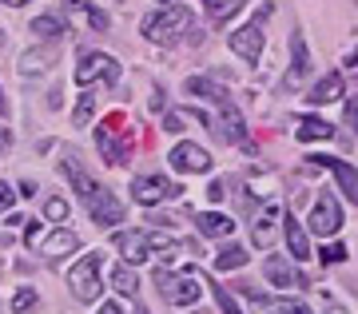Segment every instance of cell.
<instances>
[{"instance_id": "obj_1", "label": "cell", "mask_w": 358, "mask_h": 314, "mask_svg": "<svg viewBox=\"0 0 358 314\" xmlns=\"http://www.w3.org/2000/svg\"><path fill=\"white\" fill-rule=\"evenodd\" d=\"M112 243H115V251L124 255V263L128 266H140V263H148V259H155V255H164V263H167V255L179 247L171 235H164V231H143V227L115 231Z\"/></svg>"}, {"instance_id": "obj_2", "label": "cell", "mask_w": 358, "mask_h": 314, "mask_svg": "<svg viewBox=\"0 0 358 314\" xmlns=\"http://www.w3.org/2000/svg\"><path fill=\"white\" fill-rule=\"evenodd\" d=\"M143 36L152 40V44H176L179 36H187V28H192V8L187 4H159L152 16H143Z\"/></svg>"}, {"instance_id": "obj_3", "label": "cell", "mask_w": 358, "mask_h": 314, "mask_svg": "<svg viewBox=\"0 0 358 314\" xmlns=\"http://www.w3.org/2000/svg\"><path fill=\"white\" fill-rule=\"evenodd\" d=\"M100 255L92 251V255H84V259H76V266L68 271V290L76 294L80 302H96L103 294V283H100Z\"/></svg>"}, {"instance_id": "obj_4", "label": "cell", "mask_w": 358, "mask_h": 314, "mask_svg": "<svg viewBox=\"0 0 358 314\" xmlns=\"http://www.w3.org/2000/svg\"><path fill=\"white\" fill-rule=\"evenodd\" d=\"M155 287H159V294H164V302H171V306H192L195 299H199V275L195 271H155Z\"/></svg>"}, {"instance_id": "obj_5", "label": "cell", "mask_w": 358, "mask_h": 314, "mask_svg": "<svg viewBox=\"0 0 358 314\" xmlns=\"http://www.w3.org/2000/svg\"><path fill=\"white\" fill-rule=\"evenodd\" d=\"M76 80L80 84H120V64L108 56V52H80V64H76Z\"/></svg>"}, {"instance_id": "obj_6", "label": "cell", "mask_w": 358, "mask_h": 314, "mask_svg": "<svg viewBox=\"0 0 358 314\" xmlns=\"http://www.w3.org/2000/svg\"><path fill=\"white\" fill-rule=\"evenodd\" d=\"M310 76H315V64H310L307 40H303V32H294V36H291V68H287V76H282V92L307 88Z\"/></svg>"}, {"instance_id": "obj_7", "label": "cell", "mask_w": 358, "mask_h": 314, "mask_svg": "<svg viewBox=\"0 0 358 314\" xmlns=\"http://www.w3.org/2000/svg\"><path fill=\"white\" fill-rule=\"evenodd\" d=\"M84 207H88V215H92V223H100V227H120L124 223V203H120V195L115 191H108L100 183V187L92 191L88 199H84Z\"/></svg>"}, {"instance_id": "obj_8", "label": "cell", "mask_w": 358, "mask_h": 314, "mask_svg": "<svg viewBox=\"0 0 358 314\" xmlns=\"http://www.w3.org/2000/svg\"><path fill=\"white\" fill-rule=\"evenodd\" d=\"M338 227H343V207H338V199H334V195L315 199L310 219H307V231H315L319 239H334V235H338Z\"/></svg>"}, {"instance_id": "obj_9", "label": "cell", "mask_w": 358, "mask_h": 314, "mask_svg": "<svg viewBox=\"0 0 358 314\" xmlns=\"http://www.w3.org/2000/svg\"><path fill=\"white\" fill-rule=\"evenodd\" d=\"M267 16H271V8H263L259 20H251L247 28H239V32L231 36V52H235L239 60L259 64V56H263V20H267Z\"/></svg>"}, {"instance_id": "obj_10", "label": "cell", "mask_w": 358, "mask_h": 314, "mask_svg": "<svg viewBox=\"0 0 358 314\" xmlns=\"http://www.w3.org/2000/svg\"><path fill=\"white\" fill-rule=\"evenodd\" d=\"M167 164L176 167V171H183V176H207V171H211V151L187 139V143H176V148H171Z\"/></svg>"}, {"instance_id": "obj_11", "label": "cell", "mask_w": 358, "mask_h": 314, "mask_svg": "<svg viewBox=\"0 0 358 314\" xmlns=\"http://www.w3.org/2000/svg\"><path fill=\"white\" fill-rule=\"evenodd\" d=\"M131 195L143 207H155V203H167V199H176V195H183V191L167 176H140V179H131Z\"/></svg>"}, {"instance_id": "obj_12", "label": "cell", "mask_w": 358, "mask_h": 314, "mask_svg": "<svg viewBox=\"0 0 358 314\" xmlns=\"http://www.w3.org/2000/svg\"><path fill=\"white\" fill-rule=\"evenodd\" d=\"M120 136H124V131H120V115L108 120L103 127H96V148H100L103 164H112V167L128 164V143H124Z\"/></svg>"}, {"instance_id": "obj_13", "label": "cell", "mask_w": 358, "mask_h": 314, "mask_svg": "<svg viewBox=\"0 0 358 314\" xmlns=\"http://www.w3.org/2000/svg\"><path fill=\"white\" fill-rule=\"evenodd\" d=\"M215 127L223 131L227 143H235V148H251V139H247V120H243V112L235 108V100L219 104V124Z\"/></svg>"}, {"instance_id": "obj_14", "label": "cell", "mask_w": 358, "mask_h": 314, "mask_svg": "<svg viewBox=\"0 0 358 314\" xmlns=\"http://www.w3.org/2000/svg\"><path fill=\"white\" fill-rule=\"evenodd\" d=\"M60 60V40H44V44H36V48H28L24 56H20V76H44L52 68V64Z\"/></svg>"}, {"instance_id": "obj_15", "label": "cell", "mask_w": 358, "mask_h": 314, "mask_svg": "<svg viewBox=\"0 0 358 314\" xmlns=\"http://www.w3.org/2000/svg\"><path fill=\"white\" fill-rule=\"evenodd\" d=\"M307 164H310V167H327V171L338 179V187L346 191V199L358 207V171H355V167L343 164V159H334V155H310Z\"/></svg>"}, {"instance_id": "obj_16", "label": "cell", "mask_w": 358, "mask_h": 314, "mask_svg": "<svg viewBox=\"0 0 358 314\" xmlns=\"http://www.w3.org/2000/svg\"><path fill=\"white\" fill-rule=\"evenodd\" d=\"M60 167H64V176H68V183H72V187L80 191V199H88L92 191L100 187V183H96V179L88 176V171H84V164H80V151L64 148V151H60Z\"/></svg>"}, {"instance_id": "obj_17", "label": "cell", "mask_w": 358, "mask_h": 314, "mask_svg": "<svg viewBox=\"0 0 358 314\" xmlns=\"http://www.w3.org/2000/svg\"><path fill=\"white\" fill-rule=\"evenodd\" d=\"M279 219H282V207H279V203H271V207L259 211L255 223H251V227H255V231H251V243H255L259 251H267L271 243H275V227H279Z\"/></svg>"}, {"instance_id": "obj_18", "label": "cell", "mask_w": 358, "mask_h": 314, "mask_svg": "<svg viewBox=\"0 0 358 314\" xmlns=\"http://www.w3.org/2000/svg\"><path fill=\"white\" fill-rule=\"evenodd\" d=\"M263 275H267L271 287H279V290H294V287H307V278L299 275L287 259H267L263 263Z\"/></svg>"}, {"instance_id": "obj_19", "label": "cell", "mask_w": 358, "mask_h": 314, "mask_svg": "<svg viewBox=\"0 0 358 314\" xmlns=\"http://www.w3.org/2000/svg\"><path fill=\"white\" fill-rule=\"evenodd\" d=\"M282 235H287V251H291V259H310V239H307V227L299 223L294 215H282Z\"/></svg>"}, {"instance_id": "obj_20", "label": "cell", "mask_w": 358, "mask_h": 314, "mask_svg": "<svg viewBox=\"0 0 358 314\" xmlns=\"http://www.w3.org/2000/svg\"><path fill=\"white\" fill-rule=\"evenodd\" d=\"M64 13L72 16V20H80L84 28H96V32H108V24H112L100 8H92L88 0H64Z\"/></svg>"}, {"instance_id": "obj_21", "label": "cell", "mask_w": 358, "mask_h": 314, "mask_svg": "<svg viewBox=\"0 0 358 314\" xmlns=\"http://www.w3.org/2000/svg\"><path fill=\"white\" fill-rule=\"evenodd\" d=\"M76 247H80L76 231H60V227H56L48 239L40 243V255H44V259H64V255H72Z\"/></svg>"}, {"instance_id": "obj_22", "label": "cell", "mask_w": 358, "mask_h": 314, "mask_svg": "<svg viewBox=\"0 0 358 314\" xmlns=\"http://www.w3.org/2000/svg\"><path fill=\"white\" fill-rule=\"evenodd\" d=\"M307 100L315 104V108H322V104H334V100H343V72H327L315 84V88L307 92Z\"/></svg>"}, {"instance_id": "obj_23", "label": "cell", "mask_w": 358, "mask_h": 314, "mask_svg": "<svg viewBox=\"0 0 358 314\" xmlns=\"http://www.w3.org/2000/svg\"><path fill=\"white\" fill-rule=\"evenodd\" d=\"M195 227H199L203 239H227L231 231H235V223H231L227 215H219V211H199L195 215Z\"/></svg>"}, {"instance_id": "obj_24", "label": "cell", "mask_w": 358, "mask_h": 314, "mask_svg": "<svg viewBox=\"0 0 358 314\" xmlns=\"http://www.w3.org/2000/svg\"><path fill=\"white\" fill-rule=\"evenodd\" d=\"M187 92H192V96H203V100H211V104L231 100L227 88H223V84H215V80H207V76H192V80H187Z\"/></svg>"}, {"instance_id": "obj_25", "label": "cell", "mask_w": 358, "mask_h": 314, "mask_svg": "<svg viewBox=\"0 0 358 314\" xmlns=\"http://www.w3.org/2000/svg\"><path fill=\"white\" fill-rule=\"evenodd\" d=\"M28 32L40 40H60L68 32V20H60V16H36L32 24H28Z\"/></svg>"}, {"instance_id": "obj_26", "label": "cell", "mask_w": 358, "mask_h": 314, "mask_svg": "<svg viewBox=\"0 0 358 314\" xmlns=\"http://www.w3.org/2000/svg\"><path fill=\"white\" fill-rule=\"evenodd\" d=\"M112 287L120 290L124 299H136V294H140V278H136V266H128V263H120V266H115Z\"/></svg>"}, {"instance_id": "obj_27", "label": "cell", "mask_w": 358, "mask_h": 314, "mask_svg": "<svg viewBox=\"0 0 358 314\" xmlns=\"http://www.w3.org/2000/svg\"><path fill=\"white\" fill-rule=\"evenodd\" d=\"M294 136L303 139V143H310V139H334L338 131H334L327 120H299V131Z\"/></svg>"}, {"instance_id": "obj_28", "label": "cell", "mask_w": 358, "mask_h": 314, "mask_svg": "<svg viewBox=\"0 0 358 314\" xmlns=\"http://www.w3.org/2000/svg\"><path fill=\"white\" fill-rule=\"evenodd\" d=\"M243 263H247V251H243V247H235V243L219 247V255H215V271H219V275H223V271H239Z\"/></svg>"}, {"instance_id": "obj_29", "label": "cell", "mask_w": 358, "mask_h": 314, "mask_svg": "<svg viewBox=\"0 0 358 314\" xmlns=\"http://www.w3.org/2000/svg\"><path fill=\"white\" fill-rule=\"evenodd\" d=\"M243 4H247V0H207V13H211V20H215V24H227V20L239 13Z\"/></svg>"}, {"instance_id": "obj_30", "label": "cell", "mask_w": 358, "mask_h": 314, "mask_svg": "<svg viewBox=\"0 0 358 314\" xmlns=\"http://www.w3.org/2000/svg\"><path fill=\"white\" fill-rule=\"evenodd\" d=\"M92 115H96V96H92V92H84V96L76 100V112H72V120H76V127H88Z\"/></svg>"}, {"instance_id": "obj_31", "label": "cell", "mask_w": 358, "mask_h": 314, "mask_svg": "<svg viewBox=\"0 0 358 314\" xmlns=\"http://www.w3.org/2000/svg\"><path fill=\"white\" fill-rule=\"evenodd\" d=\"M68 211H72V207H68V199H60V195H52V199L44 203V219H48V223H64Z\"/></svg>"}, {"instance_id": "obj_32", "label": "cell", "mask_w": 358, "mask_h": 314, "mask_svg": "<svg viewBox=\"0 0 358 314\" xmlns=\"http://www.w3.org/2000/svg\"><path fill=\"white\" fill-rule=\"evenodd\" d=\"M36 306H40V294H36V290H16V299H13V311L16 314H24V311H36Z\"/></svg>"}, {"instance_id": "obj_33", "label": "cell", "mask_w": 358, "mask_h": 314, "mask_svg": "<svg viewBox=\"0 0 358 314\" xmlns=\"http://www.w3.org/2000/svg\"><path fill=\"white\" fill-rule=\"evenodd\" d=\"M215 302H219V314H243L239 302H235V294L227 287H219V283H215Z\"/></svg>"}, {"instance_id": "obj_34", "label": "cell", "mask_w": 358, "mask_h": 314, "mask_svg": "<svg viewBox=\"0 0 358 314\" xmlns=\"http://www.w3.org/2000/svg\"><path fill=\"white\" fill-rule=\"evenodd\" d=\"M319 259H322V263H327V266L343 263V259H346V243H327V247H322V251H319Z\"/></svg>"}, {"instance_id": "obj_35", "label": "cell", "mask_w": 358, "mask_h": 314, "mask_svg": "<svg viewBox=\"0 0 358 314\" xmlns=\"http://www.w3.org/2000/svg\"><path fill=\"white\" fill-rule=\"evenodd\" d=\"M346 131H355V139H358V96L346 100Z\"/></svg>"}, {"instance_id": "obj_36", "label": "cell", "mask_w": 358, "mask_h": 314, "mask_svg": "<svg viewBox=\"0 0 358 314\" xmlns=\"http://www.w3.org/2000/svg\"><path fill=\"white\" fill-rule=\"evenodd\" d=\"M279 314H315L307 306V302H294V299H287V302H279Z\"/></svg>"}, {"instance_id": "obj_37", "label": "cell", "mask_w": 358, "mask_h": 314, "mask_svg": "<svg viewBox=\"0 0 358 314\" xmlns=\"http://www.w3.org/2000/svg\"><path fill=\"white\" fill-rule=\"evenodd\" d=\"M13 199H16L13 187H8V183L0 179V215H8V211H13Z\"/></svg>"}, {"instance_id": "obj_38", "label": "cell", "mask_w": 358, "mask_h": 314, "mask_svg": "<svg viewBox=\"0 0 358 314\" xmlns=\"http://www.w3.org/2000/svg\"><path fill=\"white\" fill-rule=\"evenodd\" d=\"M36 239H40V223H36V219H28V223H24V243L32 247Z\"/></svg>"}, {"instance_id": "obj_39", "label": "cell", "mask_w": 358, "mask_h": 314, "mask_svg": "<svg viewBox=\"0 0 358 314\" xmlns=\"http://www.w3.org/2000/svg\"><path fill=\"white\" fill-rule=\"evenodd\" d=\"M207 195H211V199H223V195H227V183H223V179H215V183H211V187H207Z\"/></svg>"}, {"instance_id": "obj_40", "label": "cell", "mask_w": 358, "mask_h": 314, "mask_svg": "<svg viewBox=\"0 0 358 314\" xmlns=\"http://www.w3.org/2000/svg\"><path fill=\"white\" fill-rule=\"evenodd\" d=\"M96 314H128V311H124L120 302H103V306H100V311H96Z\"/></svg>"}, {"instance_id": "obj_41", "label": "cell", "mask_w": 358, "mask_h": 314, "mask_svg": "<svg viewBox=\"0 0 358 314\" xmlns=\"http://www.w3.org/2000/svg\"><path fill=\"white\" fill-rule=\"evenodd\" d=\"M164 127H167V131H179V127H183V115H167Z\"/></svg>"}, {"instance_id": "obj_42", "label": "cell", "mask_w": 358, "mask_h": 314, "mask_svg": "<svg viewBox=\"0 0 358 314\" xmlns=\"http://www.w3.org/2000/svg\"><path fill=\"white\" fill-rule=\"evenodd\" d=\"M20 195H36V179H20Z\"/></svg>"}, {"instance_id": "obj_43", "label": "cell", "mask_w": 358, "mask_h": 314, "mask_svg": "<svg viewBox=\"0 0 358 314\" xmlns=\"http://www.w3.org/2000/svg\"><path fill=\"white\" fill-rule=\"evenodd\" d=\"M13 115V108H8V100H4V88H0V120H8Z\"/></svg>"}, {"instance_id": "obj_44", "label": "cell", "mask_w": 358, "mask_h": 314, "mask_svg": "<svg viewBox=\"0 0 358 314\" xmlns=\"http://www.w3.org/2000/svg\"><path fill=\"white\" fill-rule=\"evenodd\" d=\"M0 4H8V8H20V4H32V0H0Z\"/></svg>"}, {"instance_id": "obj_45", "label": "cell", "mask_w": 358, "mask_h": 314, "mask_svg": "<svg viewBox=\"0 0 358 314\" xmlns=\"http://www.w3.org/2000/svg\"><path fill=\"white\" fill-rule=\"evenodd\" d=\"M346 68H358V52L355 56H346Z\"/></svg>"}, {"instance_id": "obj_46", "label": "cell", "mask_w": 358, "mask_h": 314, "mask_svg": "<svg viewBox=\"0 0 358 314\" xmlns=\"http://www.w3.org/2000/svg\"><path fill=\"white\" fill-rule=\"evenodd\" d=\"M327 314H346V311H343V306H331V311H327Z\"/></svg>"}, {"instance_id": "obj_47", "label": "cell", "mask_w": 358, "mask_h": 314, "mask_svg": "<svg viewBox=\"0 0 358 314\" xmlns=\"http://www.w3.org/2000/svg\"><path fill=\"white\" fill-rule=\"evenodd\" d=\"M152 4H176V0H152Z\"/></svg>"}, {"instance_id": "obj_48", "label": "cell", "mask_w": 358, "mask_h": 314, "mask_svg": "<svg viewBox=\"0 0 358 314\" xmlns=\"http://www.w3.org/2000/svg\"><path fill=\"white\" fill-rule=\"evenodd\" d=\"M0 36H4V32H0Z\"/></svg>"}, {"instance_id": "obj_49", "label": "cell", "mask_w": 358, "mask_h": 314, "mask_svg": "<svg viewBox=\"0 0 358 314\" xmlns=\"http://www.w3.org/2000/svg\"><path fill=\"white\" fill-rule=\"evenodd\" d=\"M195 314H199V311H195Z\"/></svg>"}]
</instances>
